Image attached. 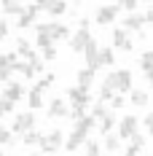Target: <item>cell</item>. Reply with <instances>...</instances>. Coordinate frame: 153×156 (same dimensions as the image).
Masks as SVG:
<instances>
[{
    "mask_svg": "<svg viewBox=\"0 0 153 156\" xmlns=\"http://www.w3.org/2000/svg\"><path fill=\"white\" fill-rule=\"evenodd\" d=\"M62 145H64V135L59 129H51L48 135H40V140H38V148L43 154H54V151H59Z\"/></svg>",
    "mask_w": 153,
    "mask_h": 156,
    "instance_id": "1",
    "label": "cell"
},
{
    "mask_svg": "<svg viewBox=\"0 0 153 156\" xmlns=\"http://www.w3.org/2000/svg\"><path fill=\"white\" fill-rule=\"evenodd\" d=\"M140 132V121L137 116H123L121 124H118V140H132Z\"/></svg>",
    "mask_w": 153,
    "mask_h": 156,
    "instance_id": "2",
    "label": "cell"
},
{
    "mask_svg": "<svg viewBox=\"0 0 153 156\" xmlns=\"http://www.w3.org/2000/svg\"><path fill=\"white\" fill-rule=\"evenodd\" d=\"M38 30H43L51 41H64V38H70V30H67L62 22H46V24H38Z\"/></svg>",
    "mask_w": 153,
    "mask_h": 156,
    "instance_id": "3",
    "label": "cell"
},
{
    "mask_svg": "<svg viewBox=\"0 0 153 156\" xmlns=\"http://www.w3.org/2000/svg\"><path fill=\"white\" fill-rule=\"evenodd\" d=\"M118 11H121V5L118 3H110V5H102L99 11H97V24H102V27H107V24H113L116 22V16H118Z\"/></svg>",
    "mask_w": 153,
    "mask_h": 156,
    "instance_id": "4",
    "label": "cell"
},
{
    "mask_svg": "<svg viewBox=\"0 0 153 156\" xmlns=\"http://www.w3.org/2000/svg\"><path fill=\"white\" fill-rule=\"evenodd\" d=\"M67 100L73 102V108H83V110H86V105L92 102V94H89V89L73 86V89H67Z\"/></svg>",
    "mask_w": 153,
    "mask_h": 156,
    "instance_id": "5",
    "label": "cell"
},
{
    "mask_svg": "<svg viewBox=\"0 0 153 156\" xmlns=\"http://www.w3.org/2000/svg\"><path fill=\"white\" fill-rule=\"evenodd\" d=\"M27 129H35V116L32 113H19L14 119V124L8 132H14V135H22V132H27Z\"/></svg>",
    "mask_w": 153,
    "mask_h": 156,
    "instance_id": "6",
    "label": "cell"
},
{
    "mask_svg": "<svg viewBox=\"0 0 153 156\" xmlns=\"http://www.w3.org/2000/svg\"><path fill=\"white\" fill-rule=\"evenodd\" d=\"M132 92V73L129 70H116V94H129Z\"/></svg>",
    "mask_w": 153,
    "mask_h": 156,
    "instance_id": "7",
    "label": "cell"
},
{
    "mask_svg": "<svg viewBox=\"0 0 153 156\" xmlns=\"http://www.w3.org/2000/svg\"><path fill=\"white\" fill-rule=\"evenodd\" d=\"M142 27H145V19H142V14H129L126 19H123V27H121V30L137 32V35H145V32H142Z\"/></svg>",
    "mask_w": 153,
    "mask_h": 156,
    "instance_id": "8",
    "label": "cell"
},
{
    "mask_svg": "<svg viewBox=\"0 0 153 156\" xmlns=\"http://www.w3.org/2000/svg\"><path fill=\"white\" fill-rule=\"evenodd\" d=\"M22 97H24V86L16 83V81H8L5 89H3V100H8V102H19Z\"/></svg>",
    "mask_w": 153,
    "mask_h": 156,
    "instance_id": "9",
    "label": "cell"
},
{
    "mask_svg": "<svg viewBox=\"0 0 153 156\" xmlns=\"http://www.w3.org/2000/svg\"><path fill=\"white\" fill-rule=\"evenodd\" d=\"M113 46L118 48V51H132V46H134V43H132L129 32L118 27V30H113Z\"/></svg>",
    "mask_w": 153,
    "mask_h": 156,
    "instance_id": "10",
    "label": "cell"
},
{
    "mask_svg": "<svg viewBox=\"0 0 153 156\" xmlns=\"http://www.w3.org/2000/svg\"><path fill=\"white\" fill-rule=\"evenodd\" d=\"M83 54H86V67L89 70H97L99 65H97V54H99V46H97V41L89 38V43L83 46Z\"/></svg>",
    "mask_w": 153,
    "mask_h": 156,
    "instance_id": "11",
    "label": "cell"
},
{
    "mask_svg": "<svg viewBox=\"0 0 153 156\" xmlns=\"http://www.w3.org/2000/svg\"><path fill=\"white\" fill-rule=\"evenodd\" d=\"M48 119H67V105H64V100L57 97V100H51L48 102V110H46Z\"/></svg>",
    "mask_w": 153,
    "mask_h": 156,
    "instance_id": "12",
    "label": "cell"
},
{
    "mask_svg": "<svg viewBox=\"0 0 153 156\" xmlns=\"http://www.w3.org/2000/svg\"><path fill=\"white\" fill-rule=\"evenodd\" d=\"M94 126H97V121H94L92 116H83V119H78V121H75V129H73V132H78L81 137L89 140V132H92Z\"/></svg>",
    "mask_w": 153,
    "mask_h": 156,
    "instance_id": "13",
    "label": "cell"
},
{
    "mask_svg": "<svg viewBox=\"0 0 153 156\" xmlns=\"http://www.w3.org/2000/svg\"><path fill=\"white\" fill-rule=\"evenodd\" d=\"M16 57H19V54H22V57H24V59H27V62H32V59H38V54H35V51H32V46H30V41H24V38H22V41H16V51H14Z\"/></svg>",
    "mask_w": 153,
    "mask_h": 156,
    "instance_id": "14",
    "label": "cell"
},
{
    "mask_svg": "<svg viewBox=\"0 0 153 156\" xmlns=\"http://www.w3.org/2000/svg\"><path fill=\"white\" fill-rule=\"evenodd\" d=\"M142 148H145V137L137 132V135L129 140V148L123 151V156H140V151H142Z\"/></svg>",
    "mask_w": 153,
    "mask_h": 156,
    "instance_id": "15",
    "label": "cell"
},
{
    "mask_svg": "<svg viewBox=\"0 0 153 156\" xmlns=\"http://www.w3.org/2000/svg\"><path fill=\"white\" fill-rule=\"evenodd\" d=\"M89 38H92L89 30H78L75 35H73V41H70V48H73V51H83V46L89 43Z\"/></svg>",
    "mask_w": 153,
    "mask_h": 156,
    "instance_id": "16",
    "label": "cell"
},
{
    "mask_svg": "<svg viewBox=\"0 0 153 156\" xmlns=\"http://www.w3.org/2000/svg\"><path fill=\"white\" fill-rule=\"evenodd\" d=\"M38 5H40V11H48L51 16H62L64 11H67V5H64V3H48V0H40Z\"/></svg>",
    "mask_w": 153,
    "mask_h": 156,
    "instance_id": "17",
    "label": "cell"
},
{
    "mask_svg": "<svg viewBox=\"0 0 153 156\" xmlns=\"http://www.w3.org/2000/svg\"><path fill=\"white\" fill-rule=\"evenodd\" d=\"M129 97H132V105H140V108H145V105H148V100H151L145 89H132Z\"/></svg>",
    "mask_w": 153,
    "mask_h": 156,
    "instance_id": "18",
    "label": "cell"
},
{
    "mask_svg": "<svg viewBox=\"0 0 153 156\" xmlns=\"http://www.w3.org/2000/svg\"><path fill=\"white\" fill-rule=\"evenodd\" d=\"M92 81H94V70H89V67L78 70V86H81V89H89Z\"/></svg>",
    "mask_w": 153,
    "mask_h": 156,
    "instance_id": "19",
    "label": "cell"
},
{
    "mask_svg": "<svg viewBox=\"0 0 153 156\" xmlns=\"http://www.w3.org/2000/svg\"><path fill=\"white\" fill-rule=\"evenodd\" d=\"M140 67H142L145 78H151V73H153V51H145V54L140 57Z\"/></svg>",
    "mask_w": 153,
    "mask_h": 156,
    "instance_id": "20",
    "label": "cell"
},
{
    "mask_svg": "<svg viewBox=\"0 0 153 156\" xmlns=\"http://www.w3.org/2000/svg\"><path fill=\"white\" fill-rule=\"evenodd\" d=\"M116 126V116L113 113H107L105 119H99V124H97V129L102 132V135H110V129Z\"/></svg>",
    "mask_w": 153,
    "mask_h": 156,
    "instance_id": "21",
    "label": "cell"
},
{
    "mask_svg": "<svg viewBox=\"0 0 153 156\" xmlns=\"http://www.w3.org/2000/svg\"><path fill=\"white\" fill-rule=\"evenodd\" d=\"M16 62H19V57H16L14 51H8V54H0V70H11Z\"/></svg>",
    "mask_w": 153,
    "mask_h": 156,
    "instance_id": "22",
    "label": "cell"
},
{
    "mask_svg": "<svg viewBox=\"0 0 153 156\" xmlns=\"http://www.w3.org/2000/svg\"><path fill=\"white\" fill-rule=\"evenodd\" d=\"M113 62H116L113 48H99V54H97V65L102 67V65H113Z\"/></svg>",
    "mask_w": 153,
    "mask_h": 156,
    "instance_id": "23",
    "label": "cell"
},
{
    "mask_svg": "<svg viewBox=\"0 0 153 156\" xmlns=\"http://www.w3.org/2000/svg\"><path fill=\"white\" fill-rule=\"evenodd\" d=\"M38 140H40V132H38V129H27V132H22V143H24V145H38Z\"/></svg>",
    "mask_w": 153,
    "mask_h": 156,
    "instance_id": "24",
    "label": "cell"
},
{
    "mask_svg": "<svg viewBox=\"0 0 153 156\" xmlns=\"http://www.w3.org/2000/svg\"><path fill=\"white\" fill-rule=\"evenodd\" d=\"M86 143V137H81L78 132H70V137H67V145H62V148H67V151H75V148H81Z\"/></svg>",
    "mask_w": 153,
    "mask_h": 156,
    "instance_id": "25",
    "label": "cell"
},
{
    "mask_svg": "<svg viewBox=\"0 0 153 156\" xmlns=\"http://www.w3.org/2000/svg\"><path fill=\"white\" fill-rule=\"evenodd\" d=\"M0 5H3V14H8V16H19L24 11L22 3H11V0H8V3H0Z\"/></svg>",
    "mask_w": 153,
    "mask_h": 156,
    "instance_id": "26",
    "label": "cell"
},
{
    "mask_svg": "<svg viewBox=\"0 0 153 156\" xmlns=\"http://www.w3.org/2000/svg\"><path fill=\"white\" fill-rule=\"evenodd\" d=\"M51 83H54V76L48 73V76H43V78H40V81H38V83H35V86H32V92L43 94V92H46V89H48V86H51Z\"/></svg>",
    "mask_w": 153,
    "mask_h": 156,
    "instance_id": "27",
    "label": "cell"
},
{
    "mask_svg": "<svg viewBox=\"0 0 153 156\" xmlns=\"http://www.w3.org/2000/svg\"><path fill=\"white\" fill-rule=\"evenodd\" d=\"M35 46H38L40 51H43V48H51V46H54V41H51V38H48V35H46L43 30H38V38H35Z\"/></svg>",
    "mask_w": 153,
    "mask_h": 156,
    "instance_id": "28",
    "label": "cell"
},
{
    "mask_svg": "<svg viewBox=\"0 0 153 156\" xmlns=\"http://www.w3.org/2000/svg\"><path fill=\"white\" fill-rule=\"evenodd\" d=\"M118 148H121L118 135H113V132H110V135H105V151H110V154H113V151H118Z\"/></svg>",
    "mask_w": 153,
    "mask_h": 156,
    "instance_id": "29",
    "label": "cell"
},
{
    "mask_svg": "<svg viewBox=\"0 0 153 156\" xmlns=\"http://www.w3.org/2000/svg\"><path fill=\"white\" fill-rule=\"evenodd\" d=\"M107 113H110V110H107V105H105V102H97V105H94V110L89 113V116H92L94 121H99V119H105Z\"/></svg>",
    "mask_w": 153,
    "mask_h": 156,
    "instance_id": "30",
    "label": "cell"
},
{
    "mask_svg": "<svg viewBox=\"0 0 153 156\" xmlns=\"http://www.w3.org/2000/svg\"><path fill=\"white\" fill-rule=\"evenodd\" d=\"M27 102H30V108H32V110L43 108V94H38V92H30V94H27Z\"/></svg>",
    "mask_w": 153,
    "mask_h": 156,
    "instance_id": "31",
    "label": "cell"
},
{
    "mask_svg": "<svg viewBox=\"0 0 153 156\" xmlns=\"http://www.w3.org/2000/svg\"><path fill=\"white\" fill-rule=\"evenodd\" d=\"M83 151H86V156H99V151H102V145L94 140H86L83 143Z\"/></svg>",
    "mask_w": 153,
    "mask_h": 156,
    "instance_id": "32",
    "label": "cell"
},
{
    "mask_svg": "<svg viewBox=\"0 0 153 156\" xmlns=\"http://www.w3.org/2000/svg\"><path fill=\"white\" fill-rule=\"evenodd\" d=\"M0 143H3V145H8V143H14V135H11V132H8V129H5L3 124H0Z\"/></svg>",
    "mask_w": 153,
    "mask_h": 156,
    "instance_id": "33",
    "label": "cell"
},
{
    "mask_svg": "<svg viewBox=\"0 0 153 156\" xmlns=\"http://www.w3.org/2000/svg\"><path fill=\"white\" fill-rule=\"evenodd\" d=\"M118 5H121V8H126V11H129V14H137V0H123V3H118Z\"/></svg>",
    "mask_w": 153,
    "mask_h": 156,
    "instance_id": "34",
    "label": "cell"
},
{
    "mask_svg": "<svg viewBox=\"0 0 153 156\" xmlns=\"http://www.w3.org/2000/svg\"><path fill=\"white\" fill-rule=\"evenodd\" d=\"M11 110H14V102H8V100L0 97V119H3L5 113H11Z\"/></svg>",
    "mask_w": 153,
    "mask_h": 156,
    "instance_id": "35",
    "label": "cell"
},
{
    "mask_svg": "<svg viewBox=\"0 0 153 156\" xmlns=\"http://www.w3.org/2000/svg\"><path fill=\"white\" fill-rule=\"evenodd\" d=\"M110 108H123V97L121 94H113V97H110Z\"/></svg>",
    "mask_w": 153,
    "mask_h": 156,
    "instance_id": "36",
    "label": "cell"
},
{
    "mask_svg": "<svg viewBox=\"0 0 153 156\" xmlns=\"http://www.w3.org/2000/svg\"><path fill=\"white\" fill-rule=\"evenodd\" d=\"M83 116H86V110H83V108H73V110H70V119H73V121L83 119Z\"/></svg>",
    "mask_w": 153,
    "mask_h": 156,
    "instance_id": "37",
    "label": "cell"
},
{
    "mask_svg": "<svg viewBox=\"0 0 153 156\" xmlns=\"http://www.w3.org/2000/svg\"><path fill=\"white\" fill-rule=\"evenodd\" d=\"M5 35H8V22H5V19H0V41H3Z\"/></svg>",
    "mask_w": 153,
    "mask_h": 156,
    "instance_id": "38",
    "label": "cell"
},
{
    "mask_svg": "<svg viewBox=\"0 0 153 156\" xmlns=\"http://www.w3.org/2000/svg\"><path fill=\"white\" fill-rule=\"evenodd\" d=\"M43 57L46 59H57V48L51 46V48H43Z\"/></svg>",
    "mask_w": 153,
    "mask_h": 156,
    "instance_id": "39",
    "label": "cell"
},
{
    "mask_svg": "<svg viewBox=\"0 0 153 156\" xmlns=\"http://www.w3.org/2000/svg\"><path fill=\"white\" fill-rule=\"evenodd\" d=\"M142 126H148V129H153V116H151V113H148V116L142 119Z\"/></svg>",
    "mask_w": 153,
    "mask_h": 156,
    "instance_id": "40",
    "label": "cell"
},
{
    "mask_svg": "<svg viewBox=\"0 0 153 156\" xmlns=\"http://www.w3.org/2000/svg\"><path fill=\"white\" fill-rule=\"evenodd\" d=\"M0 156H3V151H0Z\"/></svg>",
    "mask_w": 153,
    "mask_h": 156,
    "instance_id": "41",
    "label": "cell"
}]
</instances>
